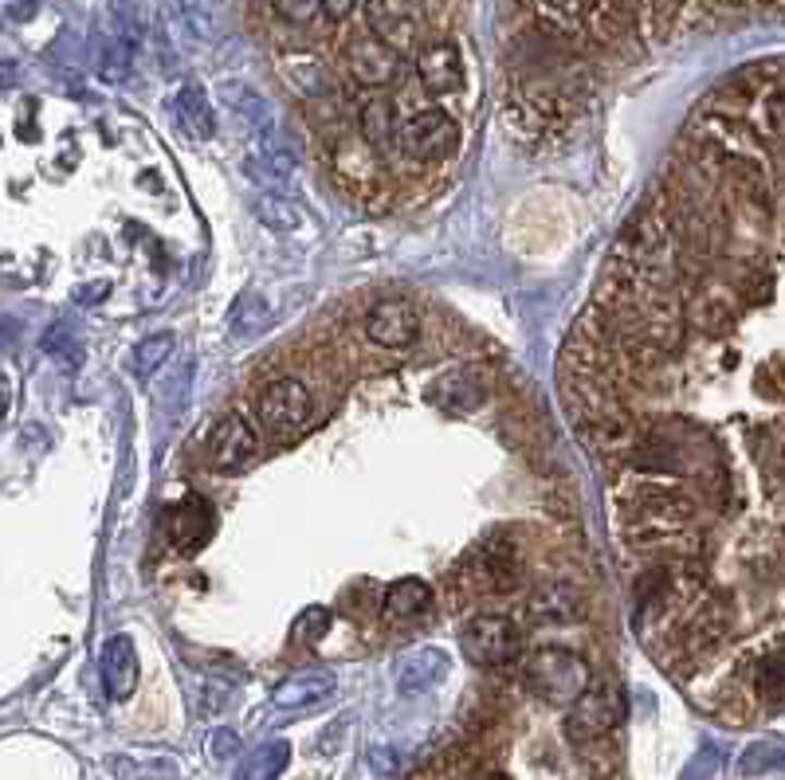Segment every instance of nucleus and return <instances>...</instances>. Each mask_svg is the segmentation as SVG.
I'll use <instances>...</instances> for the list:
<instances>
[{"label":"nucleus","instance_id":"f257e3e1","mask_svg":"<svg viewBox=\"0 0 785 780\" xmlns=\"http://www.w3.org/2000/svg\"><path fill=\"white\" fill-rule=\"evenodd\" d=\"M617 526H706V510L696 490L679 478L620 471L608 487Z\"/></svg>","mask_w":785,"mask_h":780},{"label":"nucleus","instance_id":"f03ea898","mask_svg":"<svg viewBox=\"0 0 785 780\" xmlns=\"http://www.w3.org/2000/svg\"><path fill=\"white\" fill-rule=\"evenodd\" d=\"M522 585L519 553L507 537H487L475 549L456 561L448 576V596L456 600H487V596H507Z\"/></svg>","mask_w":785,"mask_h":780},{"label":"nucleus","instance_id":"7ed1b4c3","mask_svg":"<svg viewBox=\"0 0 785 780\" xmlns=\"http://www.w3.org/2000/svg\"><path fill=\"white\" fill-rule=\"evenodd\" d=\"M264 455V439H259V419H252L247 412L232 409L216 419L205 436V459L208 467L220 475H240Z\"/></svg>","mask_w":785,"mask_h":780},{"label":"nucleus","instance_id":"20e7f679","mask_svg":"<svg viewBox=\"0 0 785 780\" xmlns=\"http://www.w3.org/2000/svg\"><path fill=\"white\" fill-rule=\"evenodd\" d=\"M456 146H460V126L440 107H424L409 114L401 122V134H397V149L416 166H436V161L456 154Z\"/></svg>","mask_w":785,"mask_h":780},{"label":"nucleus","instance_id":"39448f33","mask_svg":"<svg viewBox=\"0 0 785 780\" xmlns=\"http://www.w3.org/2000/svg\"><path fill=\"white\" fill-rule=\"evenodd\" d=\"M314 416V397L299 377H275L255 397V419L271 436H299Z\"/></svg>","mask_w":785,"mask_h":780},{"label":"nucleus","instance_id":"423d86ee","mask_svg":"<svg viewBox=\"0 0 785 780\" xmlns=\"http://www.w3.org/2000/svg\"><path fill=\"white\" fill-rule=\"evenodd\" d=\"M527 683L546 703H578L589 691V671L578 655L566 647H539L527 663Z\"/></svg>","mask_w":785,"mask_h":780},{"label":"nucleus","instance_id":"0eeeda50","mask_svg":"<svg viewBox=\"0 0 785 780\" xmlns=\"http://www.w3.org/2000/svg\"><path fill=\"white\" fill-rule=\"evenodd\" d=\"M460 644L475 667H503L519 655V627L503 612H475L463 624Z\"/></svg>","mask_w":785,"mask_h":780},{"label":"nucleus","instance_id":"6e6552de","mask_svg":"<svg viewBox=\"0 0 785 780\" xmlns=\"http://www.w3.org/2000/svg\"><path fill=\"white\" fill-rule=\"evenodd\" d=\"M334 176H338V185L346 193L362 196V200H370L373 193H385L377 149L362 134H342L334 142Z\"/></svg>","mask_w":785,"mask_h":780},{"label":"nucleus","instance_id":"1a4fd4ad","mask_svg":"<svg viewBox=\"0 0 785 780\" xmlns=\"http://www.w3.org/2000/svg\"><path fill=\"white\" fill-rule=\"evenodd\" d=\"M342 63L358 87H385L397 78V51L373 32H358V36L346 39Z\"/></svg>","mask_w":785,"mask_h":780},{"label":"nucleus","instance_id":"9d476101","mask_svg":"<svg viewBox=\"0 0 785 780\" xmlns=\"http://www.w3.org/2000/svg\"><path fill=\"white\" fill-rule=\"evenodd\" d=\"M365 333H370L373 345L401 353L416 342L421 314H416L412 303H404V298H382V303H373L370 314H365Z\"/></svg>","mask_w":785,"mask_h":780},{"label":"nucleus","instance_id":"9b49d317","mask_svg":"<svg viewBox=\"0 0 785 780\" xmlns=\"http://www.w3.org/2000/svg\"><path fill=\"white\" fill-rule=\"evenodd\" d=\"M738 314H742V306H738L735 294L726 291L723 283H711V279H706V283L687 298V330L718 338V333H726L738 322Z\"/></svg>","mask_w":785,"mask_h":780},{"label":"nucleus","instance_id":"f8f14e48","mask_svg":"<svg viewBox=\"0 0 785 780\" xmlns=\"http://www.w3.org/2000/svg\"><path fill=\"white\" fill-rule=\"evenodd\" d=\"M216 529V514L205 498H181L166 510V537L177 553H196L208 546Z\"/></svg>","mask_w":785,"mask_h":780},{"label":"nucleus","instance_id":"ddd939ff","mask_svg":"<svg viewBox=\"0 0 785 780\" xmlns=\"http://www.w3.org/2000/svg\"><path fill=\"white\" fill-rule=\"evenodd\" d=\"M416 75H421V87L428 90L432 98H448L460 95L468 87V75H463V59L460 48L440 39V44H428L416 59Z\"/></svg>","mask_w":785,"mask_h":780},{"label":"nucleus","instance_id":"4468645a","mask_svg":"<svg viewBox=\"0 0 785 780\" xmlns=\"http://www.w3.org/2000/svg\"><path fill=\"white\" fill-rule=\"evenodd\" d=\"M428 400L444 412H475L487 400V381L475 369L448 373L428 389Z\"/></svg>","mask_w":785,"mask_h":780},{"label":"nucleus","instance_id":"2eb2a0df","mask_svg":"<svg viewBox=\"0 0 785 780\" xmlns=\"http://www.w3.org/2000/svg\"><path fill=\"white\" fill-rule=\"evenodd\" d=\"M365 16H370L373 36H382L392 51H401L416 36V20L404 9V0H365Z\"/></svg>","mask_w":785,"mask_h":780},{"label":"nucleus","instance_id":"dca6fc26","mask_svg":"<svg viewBox=\"0 0 785 780\" xmlns=\"http://www.w3.org/2000/svg\"><path fill=\"white\" fill-rule=\"evenodd\" d=\"M102 683H107L110 698H130V691H134L137 655L126 635H114V639L102 647Z\"/></svg>","mask_w":785,"mask_h":780},{"label":"nucleus","instance_id":"f3484780","mask_svg":"<svg viewBox=\"0 0 785 780\" xmlns=\"http://www.w3.org/2000/svg\"><path fill=\"white\" fill-rule=\"evenodd\" d=\"M432 600H436V593L424 585L421 576H404V581H392V585L385 588L382 608H385V616H389V620H397V624H409V620H416V616L428 612Z\"/></svg>","mask_w":785,"mask_h":780},{"label":"nucleus","instance_id":"a211bd4d","mask_svg":"<svg viewBox=\"0 0 785 780\" xmlns=\"http://www.w3.org/2000/svg\"><path fill=\"white\" fill-rule=\"evenodd\" d=\"M326 694H334V674L330 671H303V674H291V679L275 691V706L299 710V706L323 703Z\"/></svg>","mask_w":785,"mask_h":780},{"label":"nucleus","instance_id":"6ab92c4d","mask_svg":"<svg viewBox=\"0 0 785 780\" xmlns=\"http://www.w3.org/2000/svg\"><path fill=\"white\" fill-rule=\"evenodd\" d=\"M444 671H448V655H444L440 647H416V651L404 659L401 674H397V686H401L404 694H416L436 683Z\"/></svg>","mask_w":785,"mask_h":780},{"label":"nucleus","instance_id":"aec40b11","mask_svg":"<svg viewBox=\"0 0 785 780\" xmlns=\"http://www.w3.org/2000/svg\"><path fill=\"white\" fill-rule=\"evenodd\" d=\"M358 122H362V137L370 142L373 149H385L397 142V134H401V122H397V107H392V98H370L362 107V114H358Z\"/></svg>","mask_w":785,"mask_h":780},{"label":"nucleus","instance_id":"412c9836","mask_svg":"<svg viewBox=\"0 0 785 780\" xmlns=\"http://www.w3.org/2000/svg\"><path fill=\"white\" fill-rule=\"evenodd\" d=\"M177 114H181V126L193 137H208L213 134V107L201 87H181L177 95Z\"/></svg>","mask_w":785,"mask_h":780},{"label":"nucleus","instance_id":"4be33fe9","mask_svg":"<svg viewBox=\"0 0 785 780\" xmlns=\"http://www.w3.org/2000/svg\"><path fill=\"white\" fill-rule=\"evenodd\" d=\"M287 757H291L287 742H267V745H259V749H255L252 757L244 761V769H240V780H275L279 772H283Z\"/></svg>","mask_w":785,"mask_h":780},{"label":"nucleus","instance_id":"5701e85b","mask_svg":"<svg viewBox=\"0 0 785 780\" xmlns=\"http://www.w3.org/2000/svg\"><path fill=\"white\" fill-rule=\"evenodd\" d=\"M287 75H291V83L299 90H303L306 98H326L330 95V75H326L314 59L306 56H291V63H287Z\"/></svg>","mask_w":785,"mask_h":780},{"label":"nucleus","instance_id":"b1692460","mask_svg":"<svg viewBox=\"0 0 785 780\" xmlns=\"http://www.w3.org/2000/svg\"><path fill=\"white\" fill-rule=\"evenodd\" d=\"M169 350H173V333H157V338H146V342L137 345V353H134V369L146 377V373H154L157 365H166Z\"/></svg>","mask_w":785,"mask_h":780},{"label":"nucleus","instance_id":"393cba45","mask_svg":"<svg viewBox=\"0 0 785 780\" xmlns=\"http://www.w3.org/2000/svg\"><path fill=\"white\" fill-rule=\"evenodd\" d=\"M271 4L275 12H279V20H287L294 28H306V24H314L318 16H326L323 0H271Z\"/></svg>","mask_w":785,"mask_h":780},{"label":"nucleus","instance_id":"a878e982","mask_svg":"<svg viewBox=\"0 0 785 780\" xmlns=\"http://www.w3.org/2000/svg\"><path fill=\"white\" fill-rule=\"evenodd\" d=\"M326 627H330V612H326V608H306V612L299 616V624H294V644H318L326 635Z\"/></svg>","mask_w":785,"mask_h":780},{"label":"nucleus","instance_id":"bb28decb","mask_svg":"<svg viewBox=\"0 0 785 780\" xmlns=\"http://www.w3.org/2000/svg\"><path fill=\"white\" fill-rule=\"evenodd\" d=\"M326 4V16L330 20H346L353 12V4H358V0H323Z\"/></svg>","mask_w":785,"mask_h":780},{"label":"nucleus","instance_id":"cd10ccee","mask_svg":"<svg viewBox=\"0 0 785 780\" xmlns=\"http://www.w3.org/2000/svg\"><path fill=\"white\" fill-rule=\"evenodd\" d=\"M232 745H235L232 733H220V742H213V753H232Z\"/></svg>","mask_w":785,"mask_h":780},{"label":"nucleus","instance_id":"c85d7f7f","mask_svg":"<svg viewBox=\"0 0 785 780\" xmlns=\"http://www.w3.org/2000/svg\"><path fill=\"white\" fill-rule=\"evenodd\" d=\"M491 780H507V777H491Z\"/></svg>","mask_w":785,"mask_h":780}]
</instances>
